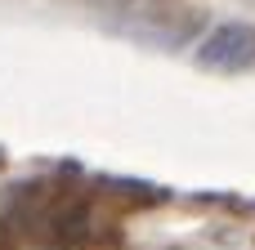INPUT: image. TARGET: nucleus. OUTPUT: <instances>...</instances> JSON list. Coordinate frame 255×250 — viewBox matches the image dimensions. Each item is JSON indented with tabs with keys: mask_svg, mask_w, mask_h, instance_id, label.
Segmentation results:
<instances>
[{
	"mask_svg": "<svg viewBox=\"0 0 255 250\" xmlns=\"http://www.w3.org/2000/svg\"><path fill=\"white\" fill-rule=\"evenodd\" d=\"M202 63H211V67H224V72H233V67H247L255 58V31L251 27H220L206 45H202V54H197Z\"/></svg>",
	"mask_w": 255,
	"mask_h": 250,
	"instance_id": "obj_1",
	"label": "nucleus"
}]
</instances>
